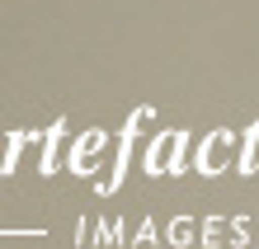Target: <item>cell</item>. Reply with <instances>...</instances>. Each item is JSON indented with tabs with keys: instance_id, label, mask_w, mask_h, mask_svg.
<instances>
[]
</instances>
